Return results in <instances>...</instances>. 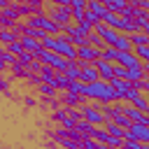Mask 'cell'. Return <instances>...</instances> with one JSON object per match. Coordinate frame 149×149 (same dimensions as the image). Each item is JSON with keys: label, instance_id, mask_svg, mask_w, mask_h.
Returning a JSON list of instances; mask_svg holds the SVG:
<instances>
[{"label": "cell", "instance_id": "obj_40", "mask_svg": "<svg viewBox=\"0 0 149 149\" xmlns=\"http://www.w3.org/2000/svg\"><path fill=\"white\" fill-rule=\"evenodd\" d=\"M42 68H44V63H42V61H40V58H35V61H33V63H30V70H33V72H35V74H40V72H42Z\"/></svg>", "mask_w": 149, "mask_h": 149}, {"label": "cell", "instance_id": "obj_39", "mask_svg": "<svg viewBox=\"0 0 149 149\" xmlns=\"http://www.w3.org/2000/svg\"><path fill=\"white\" fill-rule=\"evenodd\" d=\"M84 19H86L88 23H93V26H98V23L102 21L100 16H95V14H93V12H88V9H86V14H84Z\"/></svg>", "mask_w": 149, "mask_h": 149}, {"label": "cell", "instance_id": "obj_5", "mask_svg": "<svg viewBox=\"0 0 149 149\" xmlns=\"http://www.w3.org/2000/svg\"><path fill=\"white\" fill-rule=\"evenodd\" d=\"M126 140H137L142 144H149V126L147 123H130V128H126Z\"/></svg>", "mask_w": 149, "mask_h": 149}, {"label": "cell", "instance_id": "obj_44", "mask_svg": "<svg viewBox=\"0 0 149 149\" xmlns=\"http://www.w3.org/2000/svg\"><path fill=\"white\" fill-rule=\"evenodd\" d=\"M2 91H5V93H7V91H9V79H7V77H5V79H2Z\"/></svg>", "mask_w": 149, "mask_h": 149}, {"label": "cell", "instance_id": "obj_29", "mask_svg": "<svg viewBox=\"0 0 149 149\" xmlns=\"http://www.w3.org/2000/svg\"><path fill=\"white\" fill-rule=\"evenodd\" d=\"M88 44H93V47H98L100 51H102V49L107 47V44H105V40H102V37H100V35H98L95 30H93V33L88 35Z\"/></svg>", "mask_w": 149, "mask_h": 149}, {"label": "cell", "instance_id": "obj_31", "mask_svg": "<svg viewBox=\"0 0 149 149\" xmlns=\"http://www.w3.org/2000/svg\"><path fill=\"white\" fill-rule=\"evenodd\" d=\"M65 77H68L70 81H74V79H79V77H81V68H77L74 63H70V68L65 70Z\"/></svg>", "mask_w": 149, "mask_h": 149}, {"label": "cell", "instance_id": "obj_1", "mask_svg": "<svg viewBox=\"0 0 149 149\" xmlns=\"http://www.w3.org/2000/svg\"><path fill=\"white\" fill-rule=\"evenodd\" d=\"M84 95H86L88 100H95V102H102V105H107V102H119L116 88H114L109 81H105V79H98V81H93V84H86V86H84Z\"/></svg>", "mask_w": 149, "mask_h": 149}, {"label": "cell", "instance_id": "obj_19", "mask_svg": "<svg viewBox=\"0 0 149 149\" xmlns=\"http://www.w3.org/2000/svg\"><path fill=\"white\" fill-rule=\"evenodd\" d=\"M88 12H93L95 16H105V12H107V7H105V2L102 0H88Z\"/></svg>", "mask_w": 149, "mask_h": 149}, {"label": "cell", "instance_id": "obj_16", "mask_svg": "<svg viewBox=\"0 0 149 149\" xmlns=\"http://www.w3.org/2000/svg\"><path fill=\"white\" fill-rule=\"evenodd\" d=\"M93 140H98L100 144H109V140H112V135H109V130L105 128V126H95V130H93V135H91Z\"/></svg>", "mask_w": 149, "mask_h": 149}, {"label": "cell", "instance_id": "obj_25", "mask_svg": "<svg viewBox=\"0 0 149 149\" xmlns=\"http://www.w3.org/2000/svg\"><path fill=\"white\" fill-rule=\"evenodd\" d=\"M119 54H121V51H119L116 47H105V49H102V58H105V61H112V63L119 61Z\"/></svg>", "mask_w": 149, "mask_h": 149}, {"label": "cell", "instance_id": "obj_6", "mask_svg": "<svg viewBox=\"0 0 149 149\" xmlns=\"http://www.w3.org/2000/svg\"><path fill=\"white\" fill-rule=\"evenodd\" d=\"M95 33L105 40V44H107V47H116V40L121 37V30H116V28H112V26L102 23V21L95 26Z\"/></svg>", "mask_w": 149, "mask_h": 149}, {"label": "cell", "instance_id": "obj_11", "mask_svg": "<svg viewBox=\"0 0 149 149\" xmlns=\"http://www.w3.org/2000/svg\"><path fill=\"white\" fill-rule=\"evenodd\" d=\"M84 84H93V81H98L100 79V72H98V68H95V63H91V65H86L84 70H81V77H79Z\"/></svg>", "mask_w": 149, "mask_h": 149}, {"label": "cell", "instance_id": "obj_41", "mask_svg": "<svg viewBox=\"0 0 149 149\" xmlns=\"http://www.w3.org/2000/svg\"><path fill=\"white\" fill-rule=\"evenodd\" d=\"M126 74H128V68H123V65L116 63V77H123V79H126Z\"/></svg>", "mask_w": 149, "mask_h": 149}, {"label": "cell", "instance_id": "obj_26", "mask_svg": "<svg viewBox=\"0 0 149 149\" xmlns=\"http://www.w3.org/2000/svg\"><path fill=\"white\" fill-rule=\"evenodd\" d=\"M130 105H135L137 109L147 112V109H149V95H147V93H140V95H137V98H135V100H133Z\"/></svg>", "mask_w": 149, "mask_h": 149}, {"label": "cell", "instance_id": "obj_18", "mask_svg": "<svg viewBox=\"0 0 149 149\" xmlns=\"http://www.w3.org/2000/svg\"><path fill=\"white\" fill-rule=\"evenodd\" d=\"M102 2H105V7L109 12H116V14H121L128 7V0H102Z\"/></svg>", "mask_w": 149, "mask_h": 149}, {"label": "cell", "instance_id": "obj_47", "mask_svg": "<svg viewBox=\"0 0 149 149\" xmlns=\"http://www.w3.org/2000/svg\"><path fill=\"white\" fill-rule=\"evenodd\" d=\"M142 68H144V74L149 77V61H144V65H142Z\"/></svg>", "mask_w": 149, "mask_h": 149}, {"label": "cell", "instance_id": "obj_36", "mask_svg": "<svg viewBox=\"0 0 149 149\" xmlns=\"http://www.w3.org/2000/svg\"><path fill=\"white\" fill-rule=\"evenodd\" d=\"M140 93H142V91H140V88H135V86L130 84V88H128V91H126V95H123V102H133Z\"/></svg>", "mask_w": 149, "mask_h": 149}, {"label": "cell", "instance_id": "obj_27", "mask_svg": "<svg viewBox=\"0 0 149 149\" xmlns=\"http://www.w3.org/2000/svg\"><path fill=\"white\" fill-rule=\"evenodd\" d=\"M56 72H58L56 68H51V65H44V68H42V72H40V79L49 84V81H51V79L56 77Z\"/></svg>", "mask_w": 149, "mask_h": 149}, {"label": "cell", "instance_id": "obj_42", "mask_svg": "<svg viewBox=\"0 0 149 149\" xmlns=\"http://www.w3.org/2000/svg\"><path fill=\"white\" fill-rule=\"evenodd\" d=\"M142 93H147V95H149V77H144V79H142Z\"/></svg>", "mask_w": 149, "mask_h": 149}, {"label": "cell", "instance_id": "obj_3", "mask_svg": "<svg viewBox=\"0 0 149 149\" xmlns=\"http://www.w3.org/2000/svg\"><path fill=\"white\" fill-rule=\"evenodd\" d=\"M37 58L44 63V65H51V68H56L58 72H65L68 68H70V58H65V56H61V54H56V51H49V49H44L42 54H37Z\"/></svg>", "mask_w": 149, "mask_h": 149}, {"label": "cell", "instance_id": "obj_12", "mask_svg": "<svg viewBox=\"0 0 149 149\" xmlns=\"http://www.w3.org/2000/svg\"><path fill=\"white\" fill-rule=\"evenodd\" d=\"M21 42H23V49L26 51H35V54H42L44 51V44L35 37H28V35H21Z\"/></svg>", "mask_w": 149, "mask_h": 149}, {"label": "cell", "instance_id": "obj_32", "mask_svg": "<svg viewBox=\"0 0 149 149\" xmlns=\"http://www.w3.org/2000/svg\"><path fill=\"white\" fill-rule=\"evenodd\" d=\"M37 91H40V93H42V95H47V98H54V95H56V91H58V88H54V86H51V84H47V81H42V84H40V86H37Z\"/></svg>", "mask_w": 149, "mask_h": 149}, {"label": "cell", "instance_id": "obj_33", "mask_svg": "<svg viewBox=\"0 0 149 149\" xmlns=\"http://www.w3.org/2000/svg\"><path fill=\"white\" fill-rule=\"evenodd\" d=\"M35 58H37V54H35V51H23V54L19 56V63H23V65H28V68H30V63H33Z\"/></svg>", "mask_w": 149, "mask_h": 149}, {"label": "cell", "instance_id": "obj_34", "mask_svg": "<svg viewBox=\"0 0 149 149\" xmlns=\"http://www.w3.org/2000/svg\"><path fill=\"white\" fill-rule=\"evenodd\" d=\"M135 21L144 28L147 23H149V9H137V14H135Z\"/></svg>", "mask_w": 149, "mask_h": 149}, {"label": "cell", "instance_id": "obj_38", "mask_svg": "<svg viewBox=\"0 0 149 149\" xmlns=\"http://www.w3.org/2000/svg\"><path fill=\"white\" fill-rule=\"evenodd\" d=\"M133 51H135V54H137V56H140L142 61H149V44H142V47H135Z\"/></svg>", "mask_w": 149, "mask_h": 149}, {"label": "cell", "instance_id": "obj_35", "mask_svg": "<svg viewBox=\"0 0 149 149\" xmlns=\"http://www.w3.org/2000/svg\"><path fill=\"white\" fill-rule=\"evenodd\" d=\"M77 26H79V30H81L84 35H91V33L95 30V26H93V23H88L86 19H81V21H77Z\"/></svg>", "mask_w": 149, "mask_h": 149}, {"label": "cell", "instance_id": "obj_21", "mask_svg": "<svg viewBox=\"0 0 149 149\" xmlns=\"http://www.w3.org/2000/svg\"><path fill=\"white\" fill-rule=\"evenodd\" d=\"M116 49L119 51H133V42H130V35L128 33H121V37L116 40Z\"/></svg>", "mask_w": 149, "mask_h": 149}, {"label": "cell", "instance_id": "obj_48", "mask_svg": "<svg viewBox=\"0 0 149 149\" xmlns=\"http://www.w3.org/2000/svg\"><path fill=\"white\" fill-rule=\"evenodd\" d=\"M102 149H121V147H112V144H102Z\"/></svg>", "mask_w": 149, "mask_h": 149}, {"label": "cell", "instance_id": "obj_2", "mask_svg": "<svg viewBox=\"0 0 149 149\" xmlns=\"http://www.w3.org/2000/svg\"><path fill=\"white\" fill-rule=\"evenodd\" d=\"M47 14H49L54 21H58L61 26L74 23V19H72V7H70V5H54V2H49V5H47Z\"/></svg>", "mask_w": 149, "mask_h": 149}, {"label": "cell", "instance_id": "obj_4", "mask_svg": "<svg viewBox=\"0 0 149 149\" xmlns=\"http://www.w3.org/2000/svg\"><path fill=\"white\" fill-rule=\"evenodd\" d=\"M81 114H84V119L91 121L93 126H105V123H107V116H105V112H102V105L95 102V100H93V105L86 102V105L81 107Z\"/></svg>", "mask_w": 149, "mask_h": 149}, {"label": "cell", "instance_id": "obj_30", "mask_svg": "<svg viewBox=\"0 0 149 149\" xmlns=\"http://www.w3.org/2000/svg\"><path fill=\"white\" fill-rule=\"evenodd\" d=\"M7 49H9V51H12V54H14L16 58H19V56H21V54L26 51V49H23V42H21V37H19V40H14L12 44H7Z\"/></svg>", "mask_w": 149, "mask_h": 149}, {"label": "cell", "instance_id": "obj_45", "mask_svg": "<svg viewBox=\"0 0 149 149\" xmlns=\"http://www.w3.org/2000/svg\"><path fill=\"white\" fill-rule=\"evenodd\" d=\"M49 2H54V5H70L72 0H49Z\"/></svg>", "mask_w": 149, "mask_h": 149}, {"label": "cell", "instance_id": "obj_24", "mask_svg": "<svg viewBox=\"0 0 149 149\" xmlns=\"http://www.w3.org/2000/svg\"><path fill=\"white\" fill-rule=\"evenodd\" d=\"M105 128L109 130V135H116V137H123V135H126V128H123V126H119L116 121H107V123H105Z\"/></svg>", "mask_w": 149, "mask_h": 149}, {"label": "cell", "instance_id": "obj_20", "mask_svg": "<svg viewBox=\"0 0 149 149\" xmlns=\"http://www.w3.org/2000/svg\"><path fill=\"white\" fill-rule=\"evenodd\" d=\"M130 42H133V49H135V47H142V44H149V33L137 30V33L130 35Z\"/></svg>", "mask_w": 149, "mask_h": 149}, {"label": "cell", "instance_id": "obj_23", "mask_svg": "<svg viewBox=\"0 0 149 149\" xmlns=\"http://www.w3.org/2000/svg\"><path fill=\"white\" fill-rule=\"evenodd\" d=\"M0 56H2V65H5V70H9V68H12L14 63H16V56H14V54H12V51H9L7 47H5L2 51H0Z\"/></svg>", "mask_w": 149, "mask_h": 149}, {"label": "cell", "instance_id": "obj_37", "mask_svg": "<svg viewBox=\"0 0 149 149\" xmlns=\"http://www.w3.org/2000/svg\"><path fill=\"white\" fill-rule=\"evenodd\" d=\"M81 149H102V144H100L98 140H93V137H84Z\"/></svg>", "mask_w": 149, "mask_h": 149}, {"label": "cell", "instance_id": "obj_15", "mask_svg": "<svg viewBox=\"0 0 149 149\" xmlns=\"http://www.w3.org/2000/svg\"><path fill=\"white\" fill-rule=\"evenodd\" d=\"M54 88H58V91H68V86H70V79L65 77V72H56V77L49 81Z\"/></svg>", "mask_w": 149, "mask_h": 149}, {"label": "cell", "instance_id": "obj_49", "mask_svg": "<svg viewBox=\"0 0 149 149\" xmlns=\"http://www.w3.org/2000/svg\"><path fill=\"white\" fill-rule=\"evenodd\" d=\"M147 114H149V109H147Z\"/></svg>", "mask_w": 149, "mask_h": 149}, {"label": "cell", "instance_id": "obj_43", "mask_svg": "<svg viewBox=\"0 0 149 149\" xmlns=\"http://www.w3.org/2000/svg\"><path fill=\"white\" fill-rule=\"evenodd\" d=\"M12 5H14V0H0V9H7Z\"/></svg>", "mask_w": 149, "mask_h": 149}, {"label": "cell", "instance_id": "obj_17", "mask_svg": "<svg viewBox=\"0 0 149 149\" xmlns=\"http://www.w3.org/2000/svg\"><path fill=\"white\" fill-rule=\"evenodd\" d=\"M137 30H142V26H140L135 19H123V21H121V33L133 35V33H137Z\"/></svg>", "mask_w": 149, "mask_h": 149}, {"label": "cell", "instance_id": "obj_22", "mask_svg": "<svg viewBox=\"0 0 149 149\" xmlns=\"http://www.w3.org/2000/svg\"><path fill=\"white\" fill-rule=\"evenodd\" d=\"M14 40H19V35H16L14 30H9V28H2V30H0V42H2L5 47H7V44H12Z\"/></svg>", "mask_w": 149, "mask_h": 149}, {"label": "cell", "instance_id": "obj_14", "mask_svg": "<svg viewBox=\"0 0 149 149\" xmlns=\"http://www.w3.org/2000/svg\"><path fill=\"white\" fill-rule=\"evenodd\" d=\"M114 88H116V93H119V100H123V95H126V91L130 88V81L128 79H123V77H114L112 81H109Z\"/></svg>", "mask_w": 149, "mask_h": 149}, {"label": "cell", "instance_id": "obj_9", "mask_svg": "<svg viewBox=\"0 0 149 149\" xmlns=\"http://www.w3.org/2000/svg\"><path fill=\"white\" fill-rule=\"evenodd\" d=\"M79 58H84L88 63H95V61L102 58V51L98 47H93V44H86V47H79Z\"/></svg>", "mask_w": 149, "mask_h": 149}, {"label": "cell", "instance_id": "obj_8", "mask_svg": "<svg viewBox=\"0 0 149 149\" xmlns=\"http://www.w3.org/2000/svg\"><path fill=\"white\" fill-rule=\"evenodd\" d=\"M95 68L100 72V79H105V81H112L116 77V63H112V61L100 58V61H95Z\"/></svg>", "mask_w": 149, "mask_h": 149}, {"label": "cell", "instance_id": "obj_13", "mask_svg": "<svg viewBox=\"0 0 149 149\" xmlns=\"http://www.w3.org/2000/svg\"><path fill=\"white\" fill-rule=\"evenodd\" d=\"M121 21H123V16L121 14H116V12H105V16H102V23H107V26H112V28H116V30H121Z\"/></svg>", "mask_w": 149, "mask_h": 149}, {"label": "cell", "instance_id": "obj_10", "mask_svg": "<svg viewBox=\"0 0 149 149\" xmlns=\"http://www.w3.org/2000/svg\"><path fill=\"white\" fill-rule=\"evenodd\" d=\"M86 95H81V93H70V91H63V102L68 105V107H84L86 105Z\"/></svg>", "mask_w": 149, "mask_h": 149}, {"label": "cell", "instance_id": "obj_28", "mask_svg": "<svg viewBox=\"0 0 149 149\" xmlns=\"http://www.w3.org/2000/svg\"><path fill=\"white\" fill-rule=\"evenodd\" d=\"M74 128H79V130H81L84 135H88V137H91V135H93V130H95V126H93L91 121H86V119L77 121V126H74Z\"/></svg>", "mask_w": 149, "mask_h": 149}, {"label": "cell", "instance_id": "obj_46", "mask_svg": "<svg viewBox=\"0 0 149 149\" xmlns=\"http://www.w3.org/2000/svg\"><path fill=\"white\" fill-rule=\"evenodd\" d=\"M23 102H26L28 107H33V105H35V100H33V98H23Z\"/></svg>", "mask_w": 149, "mask_h": 149}, {"label": "cell", "instance_id": "obj_7", "mask_svg": "<svg viewBox=\"0 0 149 149\" xmlns=\"http://www.w3.org/2000/svg\"><path fill=\"white\" fill-rule=\"evenodd\" d=\"M116 63L123 65V68H128V70H133V68H142V65H144V61H142L135 51H121Z\"/></svg>", "mask_w": 149, "mask_h": 149}]
</instances>
